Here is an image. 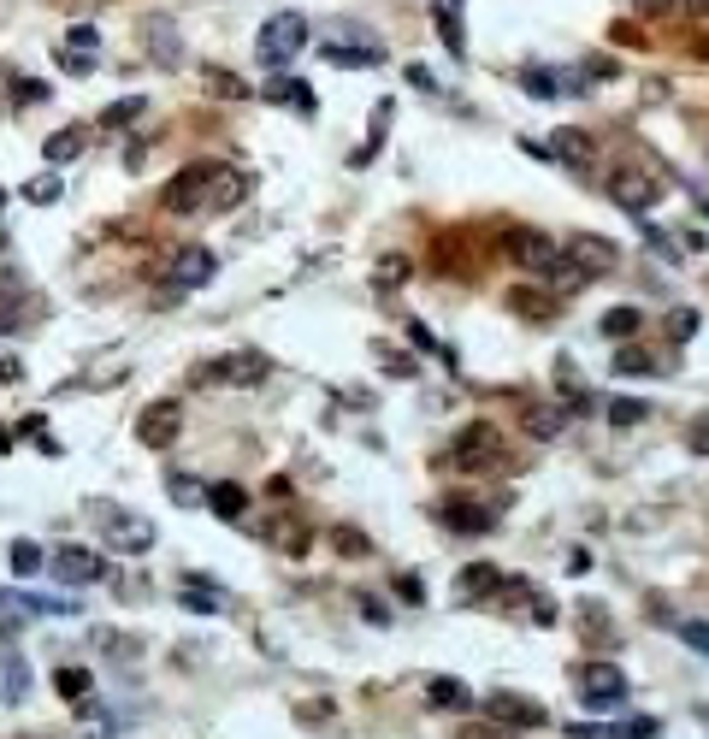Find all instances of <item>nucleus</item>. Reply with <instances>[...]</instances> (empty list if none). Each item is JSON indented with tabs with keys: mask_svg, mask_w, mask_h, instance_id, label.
<instances>
[{
	"mask_svg": "<svg viewBox=\"0 0 709 739\" xmlns=\"http://www.w3.org/2000/svg\"><path fill=\"white\" fill-rule=\"evenodd\" d=\"M497 586H503V580H497V568H491V562H479V568H467V574H461V586H455V592H461V598H485V592H497Z\"/></svg>",
	"mask_w": 709,
	"mask_h": 739,
	"instance_id": "nucleus-27",
	"label": "nucleus"
},
{
	"mask_svg": "<svg viewBox=\"0 0 709 739\" xmlns=\"http://www.w3.org/2000/svg\"><path fill=\"white\" fill-rule=\"evenodd\" d=\"M680 633H686V645H692V651H704V657H709V621H686Z\"/></svg>",
	"mask_w": 709,
	"mask_h": 739,
	"instance_id": "nucleus-41",
	"label": "nucleus"
},
{
	"mask_svg": "<svg viewBox=\"0 0 709 739\" xmlns=\"http://www.w3.org/2000/svg\"><path fill=\"white\" fill-rule=\"evenodd\" d=\"M509 255H515L532 278H568V284H574L568 255H562V249H556V237H544V231H515V237H509Z\"/></svg>",
	"mask_w": 709,
	"mask_h": 739,
	"instance_id": "nucleus-4",
	"label": "nucleus"
},
{
	"mask_svg": "<svg viewBox=\"0 0 709 739\" xmlns=\"http://www.w3.org/2000/svg\"><path fill=\"white\" fill-rule=\"evenodd\" d=\"M107 574V562L95 556V550H77V544H65L60 556H54V580L60 586H95Z\"/></svg>",
	"mask_w": 709,
	"mask_h": 739,
	"instance_id": "nucleus-8",
	"label": "nucleus"
},
{
	"mask_svg": "<svg viewBox=\"0 0 709 739\" xmlns=\"http://www.w3.org/2000/svg\"><path fill=\"white\" fill-rule=\"evenodd\" d=\"M639 326H645V320H639V308H609V314H603V337H615V343L639 337Z\"/></svg>",
	"mask_w": 709,
	"mask_h": 739,
	"instance_id": "nucleus-28",
	"label": "nucleus"
},
{
	"mask_svg": "<svg viewBox=\"0 0 709 739\" xmlns=\"http://www.w3.org/2000/svg\"><path fill=\"white\" fill-rule=\"evenodd\" d=\"M509 308H520V314H538V320H544V314H550V296H532V290H515V296H509Z\"/></svg>",
	"mask_w": 709,
	"mask_h": 739,
	"instance_id": "nucleus-37",
	"label": "nucleus"
},
{
	"mask_svg": "<svg viewBox=\"0 0 709 739\" xmlns=\"http://www.w3.org/2000/svg\"><path fill=\"white\" fill-rule=\"evenodd\" d=\"M503 462V432L491 426V420H473V426H461L450 438V450H444V468L455 473H485Z\"/></svg>",
	"mask_w": 709,
	"mask_h": 739,
	"instance_id": "nucleus-2",
	"label": "nucleus"
},
{
	"mask_svg": "<svg viewBox=\"0 0 709 739\" xmlns=\"http://www.w3.org/2000/svg\"><path fill=\"white\" fill-rule=\"evenodd\" d=\"M308 48V18L302 12H272L266 24H260V36H255V54H260V66H290L296 54Z\"/></svg>",
	"mask_w": 709,
	"mask_h": 739,
	"instance_id": "nucleus-3",
	"label": "nucleus"
},
{
	"mask_svg": "<svg viewBox=\"0 0 709 739\" xmlns=\"http://www.w3.org/2000/svg\"><path fill=\"white\" fill-rule=\"evenodd\" d=\"M243 196H249V178H243L237 166L195 160V166H184V172L160 190V207H166V213H231Z\"/></svg>",
	"mask_w": 709,
	"mask_h": 739,
	"instance_id": "nucleus-1",
	"label": "nucleus"
},
{
	"mask_svg": "<svg viewBox=\"0 0 709 739\" xmlns=\"http://www.w3.org/2000/svg\"><path fill=\"white\" fill-rule=\"evenodd\" d=\"M18 101H30V107L48 101V83H42V77H24V83H18Z\"/></svg>",
	"mask_w": 709,
	"mask_h": 739,
	"instance_id": "nucleus-43",
	"label": "nucleus"
},
{
	"mask_svg": "<svg viewBox=\"0 0 709 739\" xmlns=\"http://www.w3.org/2000/svg\"><path fill=\"white\" fill-rule=\"evenodd\" d=\"M432 18H438V36H444V48H450V54H467V30H461V0H438V6H432Z\"/></svg>",
	"mask_w": 709,
	"mask_h": 739,
	"instance_id": "nucleus-18",
	"label": "nucleus"
},
{
	"mask_svg": "<svg viewBox=\"0 0 709 739\" xmlns=\"http://www.w3.org/2000/svg\"><path fill=\"white\" fill-rule=\"evenodd\" d=\"M320 54L331 66H379L385 60V48H343V42H325Z\"/></svg>",
	"mask_w": 709,
	"mask_h": 739,
	"instance_id": "nucleus-23",
	"label": "nucleus"
},
{
	"mask_svg": "<svg viewBox=\"0 0 709 739\" xmlns=\"http://www.w3.org/2000/svg\"><path fill=\"white\" fill-rule=\"evenodd\" d=\"M674 6H680V0H633V12H639V18H668Z\"/></svg>",
	"mask_w": 709,
	"mask_h": 739,
	"instance_id": "nucleus-42",
	"label": "nucleus"
},
{
	"mask_svg": "<svg viewBox=\"0 0 709 739\" xmlns=\"http://www.w3.org/2000/svg\"><path fill=\"white\" fill-rule=\"evenodd\" d=\"M195 379H201V385H207V379H231V385H260V379H266V361H260V355H225V361H207V367H201Z\"/></svg>",
	"mask_w": 709,
	"mask_h": 739,
	"instance_id": "nucleus-11",
	"label": "nucleus"
},
{
	"mask_svg": "<svg viewBox=\"0 0 709 739\" xmlns=\"http://www.w3.org/2000/svg\"><path fill=\"white\" fill-rule=\"evenodd\" d=\"M54 686H60L65 698H89V674L83 669H60L54 674Z\"/></svg>",
	"mask_w": 709,
	"mask_h": 739,
	"instance_id": "nucleus-36",
	"label": "nucleus"
},
{
	"mask_svg": "<svg viewBox=\"0 0 709 739\" xmlns=\"http://www.w3.org/2000/svg\"><path fill=\"white\" fill-rule=\"evenodd\" d=\"M550 154L568 160V166H591V136L585 131H556L550 136Z\"/></svg>",
	"mask_w": 709,
	"mask_h": 739,
	"instance_id": "nucleus-21",
	"label": "nucleus"
},
{
	"mask_svg": "<svg viewBox=\"0 0 709 739\" xmlns=\"http://www.w3.org/2000/svg\"><path fill=\"white\" fill-rule=\"evenodd\" d=\"M136 438H142L148 450H166V444L178 438V403H148V408H142V426H136Z\"/></svg>",
	"mask_w": 709,
	"mask_h": 739,
	"instance_id": "nucleus-12",
	"label": "nucleus"
},
{
	"mask_svg": "<svg viewBox=\"0 0 709 739\" xmlns=\"http://www.w3.org/2000/svg\"><path fill=\"white\" fill-rule=\"evenodd\" d=\"M426 698H432L438 710H473V692H467L461 680H432V686H426Z\"/></svg>",
	"mask_w": 709,
	"mask_h": 739,
	"instance_id": "nucleus-22",
	"label": "nucleus"
},
{
	"mask_svg": "<svg viewBox=\"0 0 709 739\" xmlns=\"http://www.w3.org/2000/svg\"><path fill=\"white\" fill-rule=\"evenodd\" d=\"M686 444H692L698 456H709V414H704V420H698V426H692V438H686Z\"/></svg>",
	"mask_w": 709,
	"mask_h": 739,
	"instance_id": "nucleus-45",
	"label": "nucleus"
},
{
	"mask_svg": "<svg viewBox=\"0 0 709 739\" xmlns=\"http://www.w3.org/2000/svg\"><path fill=\"white\" fill-rule=\"evenodd\" d=\"M337 550H367V538H361V533H349V527H343V533H337Z\"/></svg>",
	"mask_w": 709,
	"mask_h": 739,
	"instance_id": "nucleus-48",
	"label": "nucleus"
},
{
	"mask_svg": "<svg viewBox=\"0 0 709 739\" xmlns=\"http://www.w3.org/2000/svg\"><path fill=\"white\" fill-rule=\"evenodd\" d=\"M60 66L71 77H89V71L101 66V30L95 24H71V36L60 42Z\"/></svg>",
	"mask_w": 709,
	"mask_h": 739,
	"instance_id": "nucleus-7",
	"label": "nucleus"
},
{
	"mask_svg": "<svg viewBox=\"0 0 709 739\" xmlns=\"http://www.w3.org/2000/svg\"><path fill=\"white\" fill-rule=\"evenodd\" d=\"M142 107H148L142 95H125V101H113V107L101 113V131H125L130 119H142Z\"/></svg>",
	"mask_w": 709,
	"mask_h": 739,
	"instance_id": "nucleus-30",
	"label": "nucleus"
},
{
	"mask_svg": "<svg viewBox=\"0 0 709 739\" xmlns=\"http://www.w3.org/2000/svg\"><path fill=\"white\" fill-rule=\"evenodd\" d=\"M142 36H148V60H160V66H178V60H184L178 30H172L166 18H148V24H142Z\"/></svg>",
	"mask_w": 709,
	"mask_h": 739,
	"instance_id": "nucleus-16",
	"label": "nucleus"
},
{
	"mask_svg": "<svg viewBox=\"0 0 709 739\" xmlns=\"http://www.w3.org/2000/svg\"><path fill=\"white\" fill-rule=\"evenodd\" d=\"M12 379H18V361H6V355H0V385H12Z\"/></svg>",
	"mask_w": 709,
	"mask_h": 739,
	"instance_id": "nucleus-50",
	"label": "nucleus"
},
{
	"mask_svg": "<svg viewBox=\"0 0 709 739\" xmlns=\"http://www.w3.org/2000/svg\"><path fill=\"white\" fill-rule=\"evenodd\" d=\"M207 95H219V101H243V95H249V83H243L237 71H225V66H207Z\"/></svg>",
	"mask_w": 709,
	"mask_h": 739,
	"instance_id": "nucleus-25",
	"label": "nucleus"
},
{
	"mask_svg": "<svg viewBox=\"0 0 709 739\" xmlns=\"http://www.w3.org/2000/svg\"><path fill=\"white\" fill-rule=\"evenodd\" d=\"M30 674L18 669V657H6V698H18V686H24Z\"/></svg>",
	"mask_w": 709,
	"mask_h": 739,
	"instance_id": "nucleus-44",
	"label": "nucleus"
},
{
	"mask_svg": "<svg viewBox=\"0 0 709 739\" xmlns=\"http://www.w3.org/2000/svg\"><path fill=\"white\" fill-rule=\"evenodd\" d=\"M532 432H538V438H556V432H562V408H538V414H532Z\"/></svg>",
	"mask_w": 709,
	"mask_h": 739,
	"instance_id": "nucleus-38",
	"label": "nucleus"
},
{
	"mask_svg": "<svg viewBox=\"0 0 709 739\" xmlns=\"http://www.w3.org/2000/svg\"><path fill=\"white\" fill-rule=\"evenodd\" d=\"M207 509H213L219 521H237V515L249 509V491H243V485H231V479H225V485H207Z\"/></svg>",
	"mask_w": 709,
	"mask_h": 739,
	"instance_id": "nucleus-19",
	"label": "nucleus"
},
{
	"mask_svg": "<svg viewBox=\"0 0 709 739\" xmlns=\"http://www.w3.org/2000/svg\"><path fill=\"white\" fill-rule=\"evenodd\" d=\"M213 272H219V261H213V249H201V243L178 249V261H172V278H178V290H201Z\"/></svg>",
	"mask_w": 709,
	"mask_h": 739,
	"instance_id": "nucleus-13",
	"label": "nucleus"
},
{
	"mask_svg": "<svg viewBox=\"0 0 709 739\" xmlns=\"http://www.w3.org/2000/svg\"><path fill=\"white\" fill-rule=\"evenodd\" d=\"M83 148H89V131H77V125H71V131H54L48 142H42V154H48V166H65V160H77Z\"/></svg>",
	"mask_w": 709,
	"mask_h": 739,
	"instance_id": "nucleus-20",
	"label": "nucleus"
},
{
	"mask_svg": "<svg viewBox=\"0 0 709 739\" xmlns=\"http://www.w3.org/2000/svg\"><path fill=\"white\" fill-rule=\"evenodd\" d=\"M12 574H42V550H36L30 538L12 544Z\"/></svg>",
	"mask_w": 709,
	"mask_h": 739,
	"instance_id": "nucleus-31",
	"label": "nucleus"
},
{
	"mask_svg": "<svg viewBox=\"0 0 709 739\" xmlns=\"http://www.w3.org/2000/svg\"><path fill=\"white\" fill-rule=\"evenodd\" d=\"M485 710H491V722H509V728H544V704H526L515 692H497Z\"/></svg>",
	"mask_w": 709,
	"mask_h": 739,
	"instance_id": "nucleus-14",
	"label": "nucleus"
},
{
	"mask_svg": "<svg viewBox=\"0 0 709 739\" xmlns=\"http://www.w3.org/2000/svg\"><path fill=\"white\" fill-rule=\"evenodd\" d=\"M219 604H225L219 592H207V586H184V609H195V615H213Z\"/></svg>",
	"mask_w": 709,
	"mask_h": 739,
	"instance_id": "nucleus-35",
	"label": "nucleus"
},
{
	"mask_svg": "<svg viewBox=\"0 0 709 739\" xmlns=\"http://www.w3.org/2000/svg\"><path fill=\"white\" fill-rule=\"evenodd\" d=\"M266 101H284V107H296V113H308L314 119V95H308V83H272V89H260Z\"/></svg>",
	"mask_w": 709,
	"mask_h": 739,
	"instance_id": "nucleus-26",
	"label": "nucleus"
},
{
	"mask_svg": "<svg viewBox=\"0 0 709 739\" xmlns=\"http://www.w3.org/2000/svg\"><path fill=\"white\" fill-rule=\"evenodd\" d=\"M615 373H621V379H639V373H650V355L645 349H621V355H615Z\"/></svg>",
	"mask_w": 709,
	"mask_h": 739,
	"instance_id": "nucleus-34",
	"label": "nucleus"
},
{
	"mask_svg": "<svg viewBox=\"0 0 709 739\" xmlns=\"http://www.w3.org/2000/svg\"><path fill=\"white\" fill-rule=\"evenodd\" d=\"M668 332L692 337V332H698V308H674V314H668Z\"/></svg>",
	"mask_w": 709,
	"mask_h": 739,
	"instance_id": "nucleus-40",
	"label": "nucleus"
},
{
	"mask_svg": "<svg viewBox=\"0 0 709 739\" xmlns=\"http://www.w3.org/2000/svg\"><path fill=\"white\" fill-rule=\"evenodd\" d=\"M656 196H662V184H650V178H633V172H615V202H621V207L645 213V207H656Z\"/></svg>",
	"mask_w": 709,
	"mask_h": 739,
	"instance_id": "nucleus-17",
	"label": "nucleus"
},
{
	"mask_svg": "<svg viewBox=\"0 0 709 739\" xmlns=\"http://www.w3.org/2000/svg\"><path fill=\"white\" fill-rule=\"evenodd\" d=\"M692 54H704L709 60V18H698V30H692Z\"/></svg>",
	"mask_w": 709,
	"mask_h": 739,
	"instance_id": "nucleus-47",
	"label": "nucleus"
},
{
	"mask_svg": "<svg viewBox=\"0 0 709 739\" xmlns=\"http://www.w3.org/2000/svg\"><path fill=\"white\" fill-rule=\"evenodd\" d=\"M166 491H172V503H207V491L195 485L190 473H172V479H166Z\"/></svg>",
	"mask_w": 709,
	"mask_h": 739,
	"instance_id": "nucleus-33",
	"label": "nucleus"
},
{
	"mask_svg": "<svg viewBox=\"0 0 709 739\" xmlns=\"http://www.w3.org/2000/svg\"><path fill=\"white\" fill-rule=\"evenodd\" d=\"M0 332H18V308L12 302H0Z\"/></svg>",
	"mask_w": 709,
	"mask_h": 739,
	"instance_id": "nucleus-49",
	"label": "nucleus"
},
{
	"mask_svg": "<svg viewBox=\"0 0 709 739\" xmlns=\"http://www.w3.org/2000/svg\"><path fill=\"white\" fill-rule=\"evenodd\" d=\"M260 538H266L272 550H284V556H308V544H314L308 515H272V521L260 527Z\"/></svg>",
	"mask_w": 709,
	"mask_h": 739,
	"instance_id": "nucleus-9",
	"label": "nucleus"
},
{
	"mask_svg": "<svg viewBox=\"0 0 709 739\" xmlns=\"http://www.w3.org/2000/svg\"><path fill=\"white\" fill-rule=\"evenodd\" d=\"M580 686H585V704H591V710H615V704H627V674L615 669V663H585Z\"/></svg>",
	"mask_w": 709,
	"mask_h": 739,
	"instance_id": "nucleus-6",
	"label": "nucleus"
},
{
	"mask_svg": "<svg viewBox=\"0 0 709 739\" xmlns=\"http://www.w3.org/2000/svg\"><path fill=\"white\" fill-rule=\"evenodd\" d=\"M520 83H526V95H532V101H556V95H562V77H556V71H544V66L520 71Z\"/></svg>",
	"mask_w": 709,
	"mask_h": 739,
	"instance_id": "nucleus-29",
	"label": "nucleus"
},
{
	"mask_svg": "<svg viewBox=\"0 0 709 739\" xmlns=\"http://www.w3.org/2000/svg\"><path fill=\"white\" fill-rule=\"evenodd\" d=\"M107 544L119 556H142V550H154V521L148 515H119V521H107Z\"/></svg>",
	"mask_w": 709,
	"mask_h": 739,
	"instance_id": "nucleus-10",
	"label": "nucleus"
},
{
	"mask_svg": "<svg viewBox=\"0 0 709 739\" xmlns=\"http://www.w3.org/2000/svg\"><path fill=\"white\" fill-rule=\"evenodd\" d=\"M361 609H367V621H373V627H385V621H390V609L379 604V598H361Z\"/></svg>",
	"mask_w": 709,
	"mask_h": 739,
	"instance_id": "nucleus-46",
	"label": "nucleus"
},
{
	"mask_svg": "<svg viewBox=\"0 0 709 739\" xmlns=\"http://www.w3.org/2000/svg\"><path fill=\"white\" fill-rule=\"evenodd\" d=\"M444 527H450V533H491L497 515H491L485 503H444Z\"/></svg>",
	"mask_w": 709,
	"mask_h": 739,
	"instance_id": "nucleus-15",
	"label": "nucleus"
},
{
	"mask_svg": "<svg viewBox=\"0 0 709 739\" xmlns=\"http://www.w3.org/2000/svg\"><path fill=\"white\" fill-rule=\"evenodd\" d=\"M390 113H396V107H390V101H379V107H373V125H367V148H361V154H355V166H367V160H373V154H379V148H385V131H390Z\"/></svg>",
	"mask_w": 709,
	"mask_h": 739,
	"instance_id": "nucleus-24",
	"label": "nucleus"
},
{
	"mask_svg": "<svg viewBox=\"0 0 709 739\" xmlns=\"http://www.w3.org/2000/svg\"><path fill=\"white\" fill-rule=\"evenodd\" d=\"M24 196H30L36 207L60 202V178H54V172H42V178H30V184H24Z\"/></svg>",
	"mask_w": 709,
	"mask_h": 739,
	"instance_id": "nucleus-32",
	"label": "nucleus"
},
{
	"mask_svg": "<svg viewBox=\"0 0 709 739\" xmlns=\"http://www.w3.org/2000/svg\"><path fill=\"white\" fill-rule=\"evenodd\" d=\"M609 420H615V426H639V420H645V403H627V397H621V403H609Z\"/></svg>",
	"mask_w": 709,
	"mask_h": 739,
	"instance_id": "nucleus-39",
	"label": "nucleus"
},
{
	"mask_svg": "<svg viewBox=\"0 0 709 739\" xmlns=\"http://www.w3.org/2000/svg\"><path fill=\"white\" fill-rule=\"evenodd\" d=\"M621 267V249L609 243V237H574L568 243V272L574 278H603V272Z\"/></svg>",
	"mask_w": 709,
	"mask_h": 739,
	"instance_id": "nucleus-5",
	"label": "nucleus"
}]
</instances>
